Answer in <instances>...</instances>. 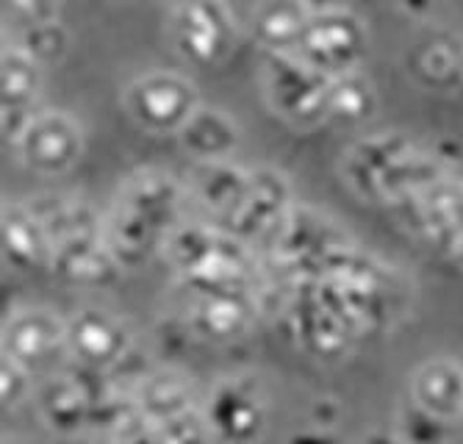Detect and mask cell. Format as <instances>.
<instances>
[{
  "mask_svg": "<svg viewBox=\"0 0 463 444\" xmlns=\"http://www.w3.org/2000/svg\"><path fill=\"white\" fill-rule=\"evenodd\" d=\"M186 197V186L164 170H139L119 184L103 217V239L125 272L164 253L166 239L181 225Z\"/></svg>",
  "mask_w": 463,
  "mask_h": 444,
  "instance_id": "1",
  "label": "cell"
},
{
  "mask_svg": "<svg viewBox=\"0 0 463 444\" xmlns=\"http://www.w3.org/2000/svg\"><path fill=\"white\" fill-rule=\"evenodd\" d=\"M339 170L358 197L389 206H400L447 178L444 161L400 131L358 139L342 156Z\"/></svg>",
  "mask_w": 463,
  "mask_h": 444,
  "instance_id": "2",
  "label": "cell"
},
{
  "mask_svg": "<svg viewBox=\"0 0 463 444\" xmlns=\"http://www.w3.org/2000/svg\"><path fill=\"white\" fill-rule=\"evenodd\" d=\"M164 256L192 289H233L250 287L256 272V256L250 245L222 228L178 225L166 239Z\"/></svg>",
  "mask_w": 463,
  "mask_h": 444,
  "instance_id": "3",
  "label": "cell"
},
{
  "mask_svg": "<svg viewBox=\"0 0 463 444\" xmlns=\"http://www.w3.org/2000/svg\"><path fill=\"white\" fill-rule=\"evenodd\" d=\"M347 248V233L330 217L308 206H294L269 239L272 261L288 272L291 280H317L330 259L345 253Z\"/></svg>",
  "mask_w": 463,
  "mask_h": 444,
  "instance_id": "4",
  "label": "cell"
},
{
  "mask_svg": "<svg viewBox=\"0 0 463 444\" xmlns=\"http://www.w3.org/2000/svg\"><path fill=\"white\" fill-rule=\"evenodd\" d=\"M264 98L291 128H317L327 123L330 80L294 53H264Z\"/></svg>",
  "mask_w": 463,
  "mask_h": 444,
  "instance_id": "5",
  "label": "cell"
},
{
  "mask_svg": "<svg viewBox=\"0 0 463 444\" xmlns=\"http://www.w3.org/2000/svg\"><path fill=\"white\" fill-rule=\"evenodd\" d=\"M166 31L175 53L194 67H217L236 48V17L225 0H178Z\"/></svg>",
  "mask_w": 463,
  "mask_h": 444,
  "instance_id": "6",
  "label": "cell"
},
{
  "mask_svg": "<svg viewBox=\"0 0 463 444\" xmlns=\"http://www.w3.org/2000/svg\"><path fill=\"white\" fill-rule=\"evenodd\" d=\"M122 109L147 134H175L200 109L197 87L178 72H145L122 92Z\"/></svg>",
  "mask_w": 463,
  "mask_h": 444,
  "instance_id": "7",
  "label": "cell"
},
{
  "mask_svg": "<svg viewBox=\"0 0 463 444\" xmlns=\"http://www.w3.org/2000/svg\"><path fill=\"white\" fill-rule=\"evenodd\" d=\"M369 51L366 25L347 9L308 14L294 56L327 78L355 72Z\"/></svg>",
  "mask_w": 463,
  "mask_h": 444,
  "instance_id": "8",
  "label": "cell"
},
{
  "mask_svg": "<svg viewBox=\"0 0 463 444\" xmlns=\"http://www.w3.org/2000/svg\"><path fill=\"white\" fill-rule=\"evenodd\" d=\"M134 353V331L119 314L83 306L67 316V355L78 370L111 373Z\"/></svg>",
  "mask_w": 463,
  "mask_h": 444,
  "instance_id": "9",
  "label": "cell"
},
{
  "mask_svg": "<svg viewBox=\"0 0 463 444\" xmlns=\"http://www.w3.org/2000/svg\"><path fill=\"white\" fill-rule=\"evenodd\" d=\"M184 326L186 331L212 345H228L241 339L259 319V300L250 287L233 289H192L186 287Z\"/></svg>",
  "mask_w": 463,
  "mask_h": 444,
  "instance_id": "10",
  "label": "cell"
},
{
  "mask_svg": "<svg viewBox=\"0 0 463 444\" xmlns=\"http://www.w3.org/2000/svg\"><path fill=\"white\" fill-rule=\"evenodd\" d=\"M214 441L252 444L267 428V400L256 378L236 375L220 381L203 402Z\"/></svg>",
  "mask_w": 463,
  "mask_h": 444,
  "instance_id": "11",
  "label": "cell"
},
{
  "mask_svg": "<svg viewBox=\"0 0 463 444\" xmlns=\"http://www.w3.org/2000/svg\"><path fill=\"white\" fill-rule=\"evenodd\" d=\"M411 233L430 248L455 256L463 245V184L444 178L405 203L394 206Z\"/></svg>",
  "mask_w": 463,
  "mask_h": 444,
  "instance_id": "12",
  "label": "cell"
},
{
  "mask_svg": "<svg viewBox=\"0 0 463 444\" xmlns=\"http://www.w3.org/2000/svg\"><path fill=\"white\" fill-rule=\"evenodd\" d=\"M0 353L36 373L56 355H67V319L45 306H25L6 316Z\"/></svg>",
  "mask_w": 463,
  "mask_h": 444,
  "instance_id": "13",
  "label": "cell"
},
{
  "mask_svg": "<svg viewBox=\"0 0 463 444\" xmlns=\"http://www.w3.org/2000/svg\"><path fill=\"white\" fill-rule=\"evenodd\" d=\"M291 209H294L291 184L280 170L275 167L250 170V189H247L244 203L222 225V231L241 239L244 245H252V241H261V239L269 241Z\"/></svg>",
  "mask_w": 463,
  "mask_h": 444,
  "instance_id": "14",
  "label": "cell"
},
{
  "mask_svg": "<svg viewBox=\"0 0 463 444\" xmlns=\"http://www.w3.org/2000/svg\"><path fill=\"white\" fill-rule=\"evenodd\" d=\"M14 150L28 170L39 175H64L83 153V131L67 111H39Z\"/></svg>",
  "mask_w": 463,
  "mask_h": 444,
  "instance_id": "15",
  "label": "cell"
},
{
  "mask_svg": "<svg viewBox=\"0 0 463 444\" xmlns=\"http://www.w3.org/2000/svg\"><path fill=\"white\" fill-rule=\"evenodd\" d=\"M87 370H78L75 375H56L42 383L36 397V411L53 433L72 436L92 428L95 400L103 394V386H92Z\"/></svg>",
  "mask_w": 463,
  "mask_h": 444,
  "instance_id": "16",
  "label": "cell"
},
{
  "mask_svg": "<svg viewBox=\"0 0 463 444\" xmlns=\"http://www.w3.org/2000/svg\"><path fill=\"white\" fill-rule=\"evenodd\" d=\"M0 256L14 272L51 269V236L28 203H4V212H0Z\"/></svg>",
  "mask_w": 463,
  "mask_h": 444,
  "instance_id": "17",
  "label": "cell"
},
{
  "mask_svg": "<svg viewBox=\"0 0 463 444\" xmlns=\"http://www.w3.org/2000/svg\"><path fill=\"white\" fill-rule=\"evenodd\" d=\"M250 189V170L233 161H194L186 175V194L222 225L239 212Z\"/></svg>",
  "mask_w": 463,
  "mask_h": 444,
  "instance_id": "18",
  "label": "cell"
},
{
  "mask_svg": "<svg viewBox=\"0 0 463 444\" xmlns=\"http://www.w3.org/2000/svg\"><path fill=\"white\" fill-rule=\"evenodd\" d=\"M413 409L433 417L436 422L463 420V364L452 358H433L411 378Z\"/></svg>",
  "mask_w": 463,
  "mask_h": 444,
  "instance_id": "19",
  "label": "cell"
},
{
  "mask_svg": "<svg viewBox=\"0 0 463 444\" xmlns=\"http://www.w3.org/2000/svg\"><path fill=\"white\" fill-rule=\"evenodd\" d=\"M51 272L72 287H109L119 278L122 267L111 256L100 231L56 245L51 259Z\"/></svg>",
  "mask_w": 463,
  "mask_h": 444,
  "instance_id": "20",
  "label": "cell"
},
{
  "mask_svg": "<svg viewBox=\"0 0 463 444\" xmlns=\"http://www.w3.org/2000/svg\"><path fill=\"white\" fill-rule=\"evenodd\" d=\"M178 145L194 161H228L241 145V126L217 106H203L178 131Z\"/></svg>",
  "mask_w": 463,
  "mask_h": 444,
  "instance_id": "21",
  "label": "cell"
},
{
  "mask_svg": "<svg viewBox=\"0 0 463 444\" xmlns=\"http://www.w3.org/2000/svg\"><path fill=\"white\" fill-rule=\"evenodd\" d=\"M134 402H137L139 417L147 425L166 422V420L181 417V414L203 406L192 378H186L175 370H161V373L142 378V383L134 394Z\"/></svg>",
  "mask_w": 463,
  "mask_h": 444,
  "instance_id": "22",
  "label": "cell"
},
{
  "mask_svg": "<svg viewBox=\"0 0 463 444\" xmlns=\"http://www.w3.org/2000/svg\"><path fill=\"white\" fill-rule=\"evenodd\" d=\"M308 9L300 0H269L256 12V31L259 45L264 53H294L300 43L303 25L308 20Z\"/></svg>",
  "mask_w": 463,
  "mask_h": 444,
  "instance_id": "23",
  "label": "cell"
},
{
  "mask_svg": "<svg viewBox=\"0 0 463 444\" xmlns=\"http://www.w3.org/2000/svg\"><path fill=\"white\" fill-rule=\"evenodd\" d=\"M377 111V90L364 72H347L330 80L327 92V123L361 126Z\"/></svg>",
  "mask_w": 463,
  "mask_h": 444,
  "instance_id": "24",
  "label": "cell"
},
{
  "mask_svg": "<svg viewBox=\"0 0 463 444\" xmlns=\"http://www.w3.org/2000/svg\"><path fill=\"white\" fill-rule=\"evenodd\" d=\"M413 75L428 90H455L463 80V48L449 36H436L413 56Z\"/></svg>",
  "mask_w": 463,
  "mask_h": 444,
  "instance_id": "25",
  "label": "cell"
},
{
  "mask_svg": "<svg viewBox=\"0 0 463 444\" xmlns=\"http://www.w3.org/2000/svg\"><path fill=\"white\" fill-rule=\"evenodd\" d=\"M42 64L20 48H6L0 61V109H33L42 90Z\"/></svg>",
  "mask_w": 463,
  "mask_h": 444,
  "instance_id": "26",
  "label": "cell"
},
{
  "mask_svg": "<svg viewBox=\"0 0 463 444\" xmlns=\"http://www.w3.org/2000/svg\"><path fill=\"white\" fill-rule=\"evenodd\" d=\"M23 53H28L36 64L51 67L56 61H61L67 56L70 48V33L59 20H48V23H36L20 31V45Z\"/></svg>",
  "mask_w": 463,
  "mask_h": 444,
  "instance_id": "27",
  "label": "cell"
},
{
  "mask_svg": "<svg viewBox=\"0 0 463 444\" xmlns=\"http://www.w3.org/2000/svg\"><path fill=\"white\" fill-rule=\"evenodd\" d=\"M156 444H212L214 441V433H212V425L205 420V409H194V411H186L181 417H173L166 422H158V425H147Z\"/></svg>",
  "mask_w": 463,
  "mask_h": 444,
  "instance_id": "28",
  "label": "cell"
},
{
  "mask_svg": "<svg viewBox=\"0 0 463 444\" xmlns=\"http://www.w3.org/2000/svg\"><path fill=\"white\" fill-rule=\"evenodd\" d=\"M31 375H33L31 370H25L14 358L0 353V400H4L6 409H17L20 402H25L33 394Z\"/></svg>",
  "mask_w": 463,
  "mask_h": 444,
  "instance_id": "29",
  "label": "cell"
},
{
  "mask_svg": "<svg viewBox=\"0 0 463 444\" xmlns=\"http://www.w3.org/2000/svg\"><path fill=\"white\" fill-rule=\"evenodd\" d=\"M6 14L14 17L23 28L59 20V0H4Z\"/></svg>",
  "mask_w": 463,
  "mask_h": 444,
  "instance_id": "30",
  "label": "cell"
},
{
  "mask_svg": "<svg viewBox=\"0 0 463 444\" xmlns=\"http://www.w3.org/2000/svg\"><path fill=\"white\" fill-rule=\"evenodd\" d=\"M291 444H339L335 436L325 428H317V430H308L303 436H291Z\"/></svg>",
  "mask_w": 463,
  "mask_h": 444,
  "instance_id": "31",
  "label": "cell"
},
{
  "mask_svg": "<svg viewBox=\"0 0 463 444\" xmlns=\"http://www.w3.org/2000/svg\"><path fill=\"white\" fill-rule=\"evenodd\" d=\"M300 4H303L311 14H319V12H339V9H347L350 0H300Z\"/></svg>",
  "mask_w": 463,
  "mask_h": 444,
  "instance_id": "32",
  "label": "cell"
},
{
  "mask_svg": "<svg viewBox=\"0 0 463 444\" xmlns=\"http://www.w3.org/2000/svg\"><path fill=\"white\" fill-rule=\"evenodd\" d=\"M364 444H405V441H400L397 436H389V433H372Z\"/></svg>",
  "mask_w": 463,
  "mask_h": 444,
  "instance_id": "33",
  "label": "cell"
},
{
  "mask_svg": "<svg viewBox=\"0 0 463 444\" xmlns=\"http://www.w3.org/2000/svg\"><path fill=\"white\" fill-rule=\"evenodd\" d=\"M4 444H25L23 439H4Z\"/></svg>",
  "mask_w": 463,
  "mask_h": 444,
  "instance_id": "34",
  "label": "cell"
},
{
  "mask_svg": "<svg viewBox=\"0 0 463 444\" xmlns=\"http://www.w3.org/2000/svg\"><path fill=\"white\" fill-rule=\"evenodd\" d=\"M455 259H458V261H460V267H463V245H460V250L455 253Z\"/></svg>",
  "mask_w": 463,
  "mask_h": 444,
  "instance_id": "35",
  "label": "cell"
}]
</instances>
